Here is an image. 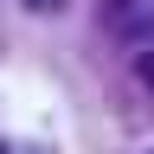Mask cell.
<instances>
[{"label":"cell","mask_w":154,"mask_h":154,"mask_svg":"<svg viewBox=\"0 0 154 154\" xmlns=\"http://www.w3.org/2000/svg\"><path fill=\"white\" fill-rule=\"evenodd\" d=\"M135 77H141V90H154V45L135 51Z\"/></svg>","instance_id":"obj_1"},{"label":"cell","mask_w":154,"mask_h":154,"mask_svg":"<svg viewBox=\"0 0 154 154\" xmlns=\"http://www.w3.org/2000/svg\"><path fill=\"white\" fill-rule=\"evenodd\" d=\"M19 7H26V13H64L71 0H19Z\"/></svg>","instance_id":"obj_2"},{"label":"cell","mask_w":154,"mask_h":154,"mask_svg":"<svg viewBox=\"0 0 154 154\" xmlns=\"http://www.w3.org/2000/svg\"><path fill=\"white\" fill-rule=\"evenodd\" d=\"M0 154H7V148H0Z\"/></svg>","instance_id":"obj_3"}]
</instances>
